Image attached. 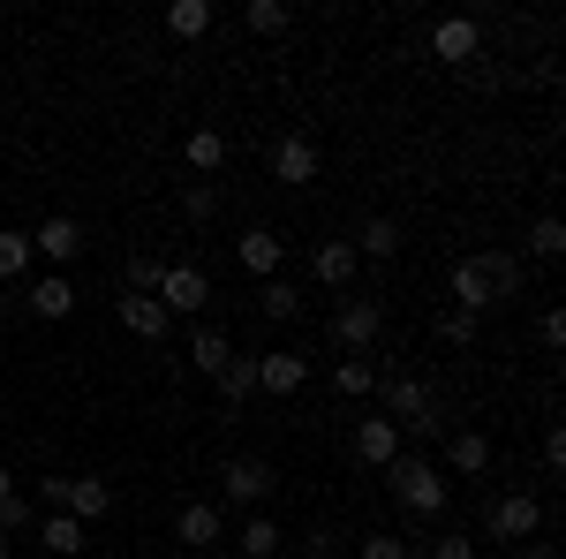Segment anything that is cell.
<instances>
[{"label":"cell","instance_id":"6da1fadb","mask_svg":"<svg viewBox=\"0 0 566 559\" xmlns=\"http://www.w3.org/2000/svg\"><path fill=\"white\" fill-rule=\"evenodd\" d=\"M522 296V258L514 250H476V258L453 265V302L469 310V318H483V310H499V302Z\"/></svg>","mask_w":566,"mask_h":559},{"label":"cell","instance_id":"7a4b0ae2","mask_svg":"<svg viewBox=\"0 0 566 559\" xmlns=\"http://www.w3.org/2000/svg\"><path fill=\"white\" fill-rule=\"evenodd\" d=\"M386 484H392V499H400L408 515H446V499H453V484L438 476V462L431 454H408V446L386 462Z\"/></svg>","mask_w":566,"mask_h":559},{"label":"cell","instance_id":"3957f363","mask_svg":"<svg viewBox=\"0 0 566 559\" xmlns=\"http://www.w3.org/2000/svg\"><path fill=\"white\" fill-rule=\"evenodd\" d=\"M272 484H280V469H272L264 454H234V462H219V499H227V507H264Z\"/></svg>","mask_w":566,"mask_h":559},{"label":"cell","instance_id":"277c9868","mask_svg":"<svg viewBox=\"0 0 566 559\" xmlns=\"http://www.w3.org/2000/svg\"><path fill=\"white\" fill-rule=\"evenodd\" d=\"M378 333H386V310L370 296H340V310H333V348L340 355H370Z\"/></svg>","mask_w":566,"mask_h":559},{"label":"cell","instance_id":"5b68a950","mask_svg":"<svg viewBox=\"0 0 566 559\" xmlns=\"http://www.w3.org/2000/svg\"><path fill=\"white\" fill-rule=\"evenodd\" d=\"M159 302H167V318H197V325H205V310H212V280H205L197 265H167V272H159Z\"/></svg>","mask_w":566,"mask_h":559},{"label":"cell","instance_id":"8992f818","mask_svg":"<svg viewBox=\"0 0 566 559\" xmlns=\"http://www.w3.org/2000/svg\"><path fill=\"white\" fill-rule=\"evenodd\" d=\"M536 529H544V499H536V491L491 499V537H499V545H536Z\"/></svg>","mask_w":566,"mask_h":559},{"label":"cell","instance_id":"52a82bcc","mask_svg":"<svg viewBox=\"0 0 566 559\" xmlns=\"http://www.w3.org/2000/svg\"><path fill=\"white\" fill-rule=\"evenodd\" d=\"M431 53L446 61V69H469L483 53V31L469 23V15H446V23H431Z\"/></svg>","mask_w":566,"mask_h":559},{"label":"cell","instance_id":"ba28073f","mask_svg":"<svg viewBox=\"0 0 566 559\" xmlns=\"http://www.w3.org/2000/svg\"><path fill=\"white\" fill-rule=\"evenodd\" d=\"M31 250H39L45 265H76L84 258V227L69 213H53V219H39V235H31Z\"/></svg>","mask_w":566,"mask_h":559},{"label":"cell","instance_id":"9c48e42d","mask_svg":"<svg viewBox=\"0 0 566 559\" xmlns=\"http://www.w3.org/2000/svg\"><path fill=\"white\" fill-rule=\"evenodd\" d=\"M272 182H287V189L317 182V144H310V136H280V144H272Z\"/></svg>","mask_w":566,"mask_h":559},{"label":"cell","instance_id":"30bf717a","mask_svg":"<svg viewBox=\"0 0 566 559\" xmlns=\"http://www.w3.org/2000/svg\"><path fill=\"white\" fill-rule=\"evenodd\" d=\"M310 272H317L325 288H340V296H348L355 272H363V258H355V242H340V235H333V242H317V250H310Z\"/></svg>","mask_w":566,"mask_h":559},{"label":"cell","instance_id":"8fae6325","mask_svg":"<svg viewBox=\"0 0 566 559\" xmlns=\"http://www.w3.org/2000/svg\"><path fill=\"white\" fill-rule=\"evenodd\" d=\"M234 258L250 265L258 280H280V258H287V242H280L272 227H242V242H234Z\"/></svg>","mask_w":566,"mask_h":559},{"label":"cell","instance_id":"7c38bea8","mask_svg":"<svg viewBox=\"0 0 566 559\" xmlns=\"http://www.w3.org/2000/svg\"><path fill=\"white\" fill-rule=\"evenodd\" d=\"M392 454H400V424H392V416H370V424H355V462H363V469H386Z\"/></svg>","mask_w":566,"mask_h":559},{"label":"cell","instance_id":"4fadbf2b","mask_svg":"<svg viewBox=\"0 0 566 559\" xmlns=\"http://www.w3.org/2000/svg\"><path fill=\"white\" fill-rule=\"evenodd\" d=\"M175 537L189 545V552H212L219 537H227V521H219L212 499H189V507H181V521H175Z\"/></svg>","mask_w":566,"mask_h":559},{"label":"cell","instance_id":"5bb4252c","mask_svg":"<svg viewBox=\"0 0 566 559\" xmlns=\"http://www.w3.org/2000/svg\"><path fill=\"white\" fill-rule=\"evenodd\" d=\"M310 379V355H295V348H272V355H258V393H295Z\"/></svg>","mask_w":566,"mask_h":559},{"label":"cell","instance_id":"9a60e30c","mask_svg":"<svg viewBox=\"0 0 566 559\" xmlns=\"http://www.w3.org/2000/svg\"><path fill=\"white\" fill-rule=\"evenodd\" d=\"M122 325H129L136 341H167L175 318H167V302H159V296H122Z\"/></svg>","mask_w":566,"mask_h":559},{"label":"cell","instance_id":"2e32d148","mask_svg":"<svg viewBox=\"0 0 566 559\" xmlns=\"http://www.w3.org/2000/svg\"><path fill=\"white\" fill-rule=\"evenodd\" d=\"M446 469L453 476H483L491 469V438H483V431H446Z\"/></svg>","mask_w":566,"mask_h":559},{"label":"cell","instance_id":"e0dca14e","mask_svg":"<svg viewBox=\"0 0 566 559\" xmlns=\"http://www.w3.org/2000/svg\"><path fill=\"white\" fill-rule=\"evenodd\" d=\"M106 507H114V491H106L98 476H69V499H61V515H76V521L91 529V521L106 515Z\"/></svg>","mask_w":566,"mask_h":559},{"label":"cell","instance_id":"ac0fdd59","mask_svg":"<svg viewBox=\"0 0 566 559\" xmlns=\"http://www.w3.org/2000/svg\"><path fill=\"white\" fill-rule=\"evenodd\" d=\"M355 258H400V219L370 213L363 227H355Z\"/></svg>","mask_w":566,"mask_h":559},{"label":"cell","instance_id":"d6986e66","mask_svg":"<svg viewBox=\"0 0 566 559\" xmlns=\"http://www.w3.org/2000/svg\"><path fill=\"white\" fill-rule=\"evenodd\" d=\"M250 393H258V355H227V363H219V401L242 408Z\"/></svg>","mask_w":566,"mask_h":559},{"label":"cell","instance_id":"ffe728a7","mask_svg":"<svg viewBox=\"0 0 566 559\" xmlns=\"http://www.w3.org/2000/svg\"><path fill=\"white\" fill-rule=\"evenodd\" d=\"M39 545L53 559H76V552H84V521H76V515H45L39 521Z\"/></svg>","mask_w":566,"mask_h":559},{"label":"cell","instance_id":"44dd1931","mask_svg":"<svg viewBox=\"0 0 566 559\" xmlns=\"http://www.w3.org/2000/svg\"><path fill=\"white\" fill-rule=\"evenodd\" d=\"M31 310H39L45 325H61V318H69V310H76V288H69V280H61V272H45L39 288H31Z\"/></svg>","mask_w":566,"mask_h":559},{"label":"cell","instance_id":"7402d4cb","mask_svg":"<svg viewBox=\"0 0 566 559\" xmlns=\"http://www.w3.org/2000/svg\"><path fill=\"white\" fill-rule=\"evenodd\" d=\"M280 545H287V537H280V521H272V515H250L234 552H242V559H280Z\"/></svg>","mask_w":566,"mask_h":559},{"label":"cell","instance_id":"603a6c76","mask_svg":"<svg viewBox=\"0 0 566 559\" xmlns=\"http://www.w3.org/2000/svg\"><path fill=\"white\" fill-rule=\"evenodd\" d=\"M227 355H234V348H227L219 325H197V333H189V363H197L205 379H219V363H227Z\"/></svg>","mask_w":566,"mask_h":559},{"label":"cell","instance_id":"cb8c5ba5","mask_svg":"<svg viewBox=\"0 0 566 559\" xmlns=\"http://www.w3.org/2000/svg\"><path fill=\"white\" fill-rule=\"evenodd\" d=\"M31 258H39V250H31V235H23V227H0V280H23Z\"/></svg>","mask_w":566,"mask_h":559},{"label":"cell","instance_id":"d4e9b609","mask_svg":"<svg viewBox=\"0 0 566 559\" xmlns=\"http://www.w3.org/2000/svg\"><path fill=\"white\" fill-rule=\"evenodd\" d=\"M167 31H175V39H205V31H212V0H175V8H167Z\"/></svg>","mask_w":566,"mask_h":559},{"label":"cell","instance_id":"484cf974","mask_svg":"<svg viewBox=\"0 0 566 559\" xmlns=\"http://www.w3.org/2000/svg\"><path fill=\"white\" fill-rule=\"evenodd\" d=\"M181 152H189V167H197V174L227 167V136H219V130H189V144H181Z\"/></svg>","mask_w":566,"mask_h":559},{"label":"cell","instance_id":"4316f807","mask_svg":"<svg viewBox=\"0 0 566 559\" xmlns=\"http://www.w3.org/2000/svg\"><path fill=\"white\" fill-rule=\"evenodd\" d=\"M333 386H340V401H363V393H378V371H370L363 355H348V363L333 371Z\"/></svg>","mask_w":566,"mask_h":559},{"label":"cell","instance_id":"83f0119b","mask_svg":"<svg viewBox=\"0 0 566 559\" xmlns=\"http://www.w3.org/2000/svg\"><path fill=\"white\" fill-rule=\"evenodd\" d=\"M242 23H250L258 39H280V31H287V0H250V8H242Z\"/></svg>","mask_w":566,"mask_h":559},{"label":"cell","instance_id":"f1b7e54d","mask_svg":"<svg viewBox=\"0 0 566 559\" xmlns=\"http://www.w3.org/2000/svg\"><path fill=\"white\" fill-rule=\"evenodd\" d=\"M31 521H39V499H23V491H8V499H0V537H8V545H15Z\"/></svg>","mask_w":566,"mask_h":559},{"label":"cell","instance_id":"f546056e","mask_svg":"<svg viewBox=\"0 0 566 559\" xmlns=\"http://www.w3.org/2000/svg\"><path fill=\"white\" fill-rule=\"evenodd\" d=\"M528 258H566V227H559V213H544L536 227H528Z\"/></svg>","mask_w":566,"mask_h":559},{"label":"cell","instance_id":"4dcf8cb0","mask_svg":"<svg viewBox=\"0 0 566 559\" xmlns=\"http://www.w3.org/2000/svg\"><path fill=\"white\" fill-rule=\"evenodd\" d=\"M159 272H167V265L151 258V250H136V258L122 265V280H129V296H159Z\"/></svg>","mask_w":566,"mask_h":559},{"label":"cell","instance_id":"1f68e13d","mask_svg":"<svg viewBox=\"0 0 566 559\" xmlns=\"http://www.w3.org/2000/svg\"><path fill=\"white\" fill-rule=\"evenodd\" d=\"M258 310H264V318H295V310H303L295 280H264V288H258Z\"/></svg>","mask_w":566,"mask_h":559},{"label":"cell","instance_id":"d6a6232c","mask_svg":"<svg viewBox=\"0 0 566 559\" xmlns=\"http://www.w3.org/2000/svg\"><path fill=\"white\" fill-rule=\"evenodd\" d=\"M363 559H416V545L392 537V529H378V537H363Z\"/></svg>","mask_w":566,"mask_h":559},{"label":"cell","instance_id":"836d02e7","mask_svg":"<svg viewBox=\"0 0 566 559\" xmlns=\"http://www.w3.org/2000/svg\"><path fill=\"white\" fill-rule=\"evenodd\" d=\"M181 213H189V219H212L219 213V189H212V182H189V189H181Z\"/></svg>","mask_w":566,"mask_h":559},{"label":"cell","instance_id":"e575fe53","mask_svg":"<svg viewBox=\"0 0 566 559\" xmlns=\"http://www.w3.org/2000/svg\"><path fill=\"white\" fill-rule=\"evenodd\" d=\"M476 325H483V318H469V310H446V318H438V333H446L453 348H469V341H476Z\"/></svg>","mask_w":566,"mask_h":559},{"label":"cell","instance_id":"d590c367","mask_svg":"<svg viewBox=\"0 0 566 559\" xmlns=\"http://www.w3.org/2000/svg\"><path fill=\"white\" fill-rule=\"evenodd\" d=\"M431 559H476V545L461 529H446V537H431Z\"/></svg>","mask_w":566,"mask_h":559},{"label":"cell","instance_id":"8d00e7d4","mask_svg":"<svg viewBox=\"0 0 566 559\" xmlns=\"http://www.w3.org/2000/svg\"><path fill=\"white\" fill-rule=\"evenodd\" d=\"M544 469H552V476L566 469V431H544Z\"/></svg>","mask_w":566,"mask_h":559},{"label":"cell","instance_id":"74e56055","mask_svg":"<svg viewBox=\"0 0 566 559\" xmlns=\"http://www.w3.org/2000/svg\"><path fill=\"white\" fill-rule=\"evenodd\" d=\"M514 559H559L552 545H514Z\"/></svg>","mask_w":566,"mask_h":559},{"label":"cell","instance_id":"f35d334b","mask_svg":"<svg viewBox=\"0 0 566 559\" xmlns=\"http://www.w3.org/2000/svg\"><path fill=\"white\" fill-rule=\"evenodd\" d=\"M8 491H15V476H8V469H0V499H8Z\"/></svg>","mask_w":566,"mask_h":559},{"label":"cell","instance_id":"ab89813d","mask_svg":"<svg viewBox=\"0 0 566 559\" xmlns=\"http://www.w3.org/2000/svg\"><path fill=\"white\" fill-rule=\"evenodd\" d=\"M8 552H15V545H8V537H0V559H8Z\"/></svg>","mask_w":566,"mask_h":559},{"label":"cell","instance_id":"60d3db41","mask_svg":"<svg viewBox=\"0 0 566 559\" xmlns=\"http://www.w3.org/2000/svg\"><path fill=\"white\" fill-rule=\"evenodd\" d=\"M106 559H129V552H106Z\"/></svg>","mask_w":566,"mask_h":559}]
</instances>
